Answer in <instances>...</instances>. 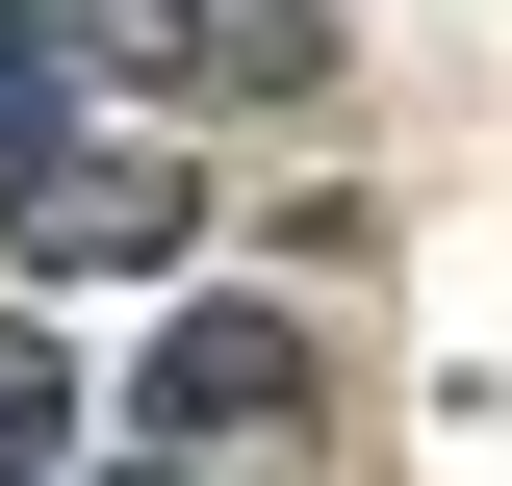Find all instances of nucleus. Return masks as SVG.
Returning <instances> with one entry per match:
<instances>
[{
  "label": "nucleus",
  "instance_id": "nucleus-4",
  "mask_svg": "<svg viewBox=\"0 0 512 486\" xmlns=\"http://www.w3.org/2000/svg\"><path fill=\"white\" fill-rule=\"evenodd\" d=\"M77 154V52H52V0H0V180H52Z\"/></svg>",
  "mask_w": 512,
  "mask_h": 486
},
{
  "label": "nucleus",
  "instance_id": "nucleus-5",
  "mask_svg": "<svg viewBox=\"0 0 512 486\" xmlns=\"http://www.w3.org/2000/svg\"><path fill=\"white\" fill-rule=\"evenodd\" d=\"M0 486H77V359L0 307Z\"/></svg>",
  "mask_w": 512,
  "mask_h": 486
},
{
  "label": "nucleus",
  "instance_id": "nucleus-3",
  "mask_svg": "<svg viewBox=\"0 0 512 486\" xmlns=\"http://www.w3.org/2000/svg\"><path fill=\"white\" fill-rule=\"evenodd\" d=\"M26 256H52V282H154V256H180V180H154V154H52V180H26Z\"/></svg>",
  "mask_w": 512,
  "mask_h": 486
},
{
  "label": "nucleus",
  "instance_id": "nucleus-6",
  "mask_svg": "<svg viewBox=\"0 0 512 486\" xmlns=\"http://www.w3.org/2000/svg\"><path fill=\"white\" fill-rule=\"evenodd\" d=\"M77 486H180V435H154V461H77Z\"/></svg>",
  "mask_w": 512,
  "mask_h": 486
},
{
  "label": "nucleus",
  "instance_id": "nucleus-1",
  "mask_svg": "<svg viewBox=\"0 0 512 486\" xmlns=\"http://www.w3.org/2000/svg\"><path fill=\"white\" fill-rule=\"evenodd\" d=\"M128 410L180 435V461H231V435H282V410H308V333H282V307H180V333L128 359Z\"/></svg>",
  "mask_w": 512,
  "mask_h": 486
},
{
  "label": "nucleus",
  "instance_id": "nucleus-2",
  "mask_svg": "<svg viewBox=\"0 0 512 486\" xmlns=\"http://www.w3.org/2000/svg\"><path fill=\"white\" fill-rule=\"evenodd\" d=\"M128 77H180V103H308L333 77V0H103Z\"/></svg>",
  "mask_w": 512,
  "mask_h": 486
}]
</instances>
